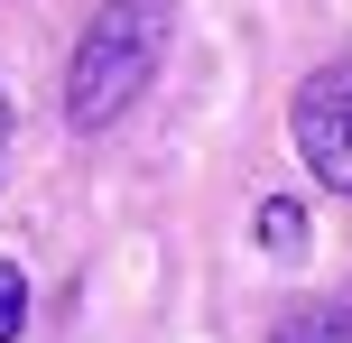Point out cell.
Segmentation results:
<instances>
[{
    "mask_svg": "<svg viewBox=\"0 0 352 343\" xmlns=\"http://www.w3.org/2000/svg\"><path fill=\"white\" fill-rule=\"evenodd\" d=\"M269 343H352V307H343V297H306V307L278 316Z\"/></svg>",
    "mask_w": 352,
    "mask_h": 343,
    "instance_id": "3",
    "label": "cell"
},
{
    "mask_svg": "<svg viewBox=\"0 0 352 343\" xmlns=\"http://www.w3.org/2000/svg\"><path fill=\"white\" fill-rule=\"evenodd\" d=\"M0 158H10V93H0Z\"/></svg>",
    "mask_w": 352,
    "mask_h": 343,
    "instance_id": "6",
    "label": "cell"
},
{
    "mask_svg": "<svg viewBox=\"0 0 352 343\" xmlns=\"http://www.w3.org/2000/svg\"><path fill=\"white\" fill-rule=\"evenodd\" d=\"M158 56H167V0H102L74 37V65H65V121L111 130L148 93Z\"/></svg>",
    "mask_w": 352,
    "mask_h": 343,
    "instance_id": "1",
    "label": "cell"
},
{
    "mask_svg": "<svg viewBox=\"0 0 352 343\" xmlns=\"http://www.w3.org/2000/svg\"><path fill=\"white\" fill-rule=\"evenodd\" d=\"M19 325H28V278H19L10 260H0V343H10Z\"/></svg>",
    "mask_w": 352,
    "mask_h": 343,
    "instance_id": "5",
    "label": "cell"
},
{
    "mask_svg": "<svg viewBox=\"0 0 352 343\" xmlns=\"http://www.w3.org/2000/svg\"><path fill=\"white\" fill-rule=\"evenodd\" d=\"M260 241H269V251H297V241H306V214H297L287 195H269V204H260Z\"/></svg>",
    "mask_w": 352,
    "mask_h": 343,
    "instance_id": "4",
    "label": "cell"
},
{
    "mask_svg": "<svg viewBox=\"0 0 352 343\" xmlns=\"http://www.w3.org/2000/svg\"><path fill=\"white\" fill-rule=\"evenodd\" d=\"M287 121H297V158L316 167V186L352 195V65H316Z\"/></svg>",
    "mask_w": 352,
    "mask_h": 343,
    "instance_id": "2",
    "label": "cell"
}]
</instances>
